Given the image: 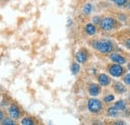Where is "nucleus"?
I'll return each mask as SVG.
<instances>
[{
  "instance_id": "f257e3e1",
  "label": "nucleus",
  "mask_w": 130,
  "mask_h": 125,
  "mask_svg": "<svg viewBox=\"0 0 130 125\" xmlns=\"http://www.w3.org/2000/svg\"><path fill=\"white\" fill-rule=\"evenodd\" d=\"M94 47L101 53H109L112 51V44L108 40H99L95 42Z\"/></svg>"
},
{
  "instance_id": "f03ea898",
  "label": "nucleus",
  "mask_w": 130,
  "mask_h": 125,
  "mask_svg": "<svg viewBox=\"0 0 130 125\" xmlns=\"http://www.w3.org/2000/svg\"><path fill=\"white\" fill-rule=\"evenodd\" d=\"M88 109L92 113H97L102 109V103L96 98H92L88 101Z\"/></svg>"
},
{
  "instance_id": "7ed1b4c3",
  "label": "nucleus",
  "mask_w": 130,
  "mask_h": 125,
  "mask_svg": "<svg viewBox=\"0 0 130 125\" xmlns=\"http://www.w3.org/2000/svg\"><path fill=\"white\" fill-rule=\"evenodd\" d=\"M100 26L103 30L105 31H109L111 29H113L114 26H115V20L111 17H106V18H103L100 22Z\"/></svg>"
},
{
  "instance_id": "20e7f679",
  "label": "nucleus",
  "mask_w": 130,
  "mask_h": 125,
  "mask_svg": "<svg viewBox=\"0 0 130 125\" xmlns=\"http://www.w3.org/2000/svg\"><path fill=\"white\" fill-rule=\"evenodd\" d=\"M109 72L113 77H119L123 74V68L120 64H114L109 67Z\"/></svg>"
},
{
  "instance_id": "39448f33",
  "label": "nucleus",
  "mask_w": 130,
  "mask_h": 125,
  "mask_svg": "<svg viewBox=\"0 0 130 125\" xmlns=\"http://www.w3.org/2000/svg\"><path fill=\"white\" fill-rule=\"evenodd\" d=\"M8 112H9L10 117H11L12 119H14V120H15V119H18V118L20 117V110H19V108L17 107L16 105H14V104H12V105L9 106Z\"/></svg>"
},
{
  "instance_id": "423d86ee",
  "label": "nucleus",
  "mask_w": 130,
  "mask_h": 125,
  "mask_svg": "<svg viewBox=\"0 0 130 125\" xmlns=\"http://www.w3.org/2000/svg\"><path fill=\"white\" fill-rule=\"evenodd\" d=\"M110 59L113 62L117 63V64H120V65L121 64H124V63L126 62V60H125V58L123 56H121L119 54H116V53H113V54L110 55Z\"/></svg>"
},
{
  "instance_id": "0eeeda50",
  "label": "nucleus",
  "mask_w": 130,
  "mask_h": 125,
  "mask_svg": "<svg viewBox=\"0 0 130 125\" xmlns=\"http://www.w3.org/2000/svg\"><path fill=\"white\" fill-rule=\"evenodd\" d=\"M98 82L101 86H107L110 83V78L106 74H100L98 77Z\"/></svg>"
},
{
  "instance_id": "6e6552de",
  "label": "nucleus",
  "mask_w": 130,
  "mask_h": 125,
  "mask_svg": "<svg viewBox=\"0 0 130 125\" xmlns=\"http://www.w3.org/2000/svg\"><path fill=\"white\" fill-rule=\"evenodd\" d=\"M89 93L92 96H97L98 94L100 93V88L97 84L95 83H91L89 86Z\"/></svg>"
},
{
  "instance_id": "1a4fd4ad",
  "label": "nucleus",
  "mask_w": 130,
  "mask_h": 125,
  "mask_svg": "<svg viewBox=\"0 0 130 125\" xmlns=\"http://www.w3.org/2000/svg\"><path fill=\"white\" fill-rule=\"evenodd\" d=\"M87 59V54L84 51H79L76 54V60L79 63H84Z\"/></svg>"
},
{
  "instance_id": "9d476101",
  "label": "nucleus",
  "mask_w": 130,
  "mask_h": 125,
  "mask_svg": "<svg viewBox=\"0 0 130 125\" xmlns=\"http://www.w3.org/2000/svg\"><path fill=\"white\" fill-rule=\"evenodd\" d=\"M114 108L118 111H121V110H124L126 108V103L123 101V100H119L117 101L115 104H114Z\"/></svg>"
},
{
  "instance_id": "9b49d317",
  "label": "nucleus",
  "mask_w": 130,
  "mask_h": 125,
  "mask_svg": "<svg viewBox=\"0 0 130 125\" xmlns=\"http://www.w3.org/2000/svg\"><path fill=\"white\" fill-rule=\"evenodd\" d=\"M85 31L87 32V34H89V35H93L96 32V28H95V26L93 24L89 23V24H87L85 26Z\"/></svg>"
},
{
  "instance_id": "f8f14e48",
  "label": "nucleus",
  "mask_w": 130,
  "mask_h": 125,
  "mask_svg": "<svg viewBox=\"0 0 130 125\" xmlns=\"http://www.w3.org/2000/svg\"><path fill=\"white\" fill-rule=\"evenodd\" d=\"M91 11H92V5H91L90 3L85 4V5H84V7H83V13L88 15V14H90V13H91Z\"/></svg>"
},
{
  "instance_id": "ddd939ff",
  "label": "nucleus",
  "mask_w": 130,
  "mask_h": 125,
  "mask_svg": "<svg viewBox=\"0 0 130 125\" xmlns=\"http://www.w3.org/2000/svg\"><path fill=\"white\" fill-rule=\"evenodd\" d=\"M115 90L118 93H123V92H125V87H124L123 84H121V83L118 82V83L115 84Z\"/></svg>"
},
{
  "instance_id": "4468645a",
  "label": "nucleus",
  "mask_w": 130,
  "mask_h": 125,
  "mask_svg": "<svg viewBox=\"0 0 130 125\" xmlns=\"http://www.w3.org/2000/svg\"><path fill=\"white\" fill-rule=\"evenodd\" d=\"M79 70H80L79 64L78 63H73L72 66H71V72H72V74H74V75L77 74L79 72Z\"/></svg>"
},
{
  "instance_id": "2eb2a0df",
  "label": "nucleus",
  "mask_w": 130,
  "mask_h": 125,
  "mask_svg": "<svg viewBox=\"0 0 130 125\" xmlns=\"http://www.w3.org/2000/svg\"><path fill=\"white\" fill-rule=\"evenodd\" d=\"M107 113H108V115L109 116H111V117H116L117 115H118V110H116L114 107H110L108 111H107Z\"/></svg>"
},
{
  "instance_id": "dca6fc26",
  "label": "nucleus",
  "mask_w": 130,
  "mask_h": 125,
  "mask_svg": "<svg viewBox=\"0 0 130 125\" xmlns=\"http://www.w3.org/2000/svg\"><path fill=\"white\" fill-rule=\"evenodd\" d=\"M21 124H23V125H32V124H34V122H33V120L31 119V118L26 117V118H23V119L21 120Z\"/></svg>"
},
{
  "instance_id": "f3484780",
  "label": "nucleus",
  "mask_w": 130,
  "mask_h": 125,
  "mask_svg": "<svg viewBox=\"0 0 130 125\" xmlns=\"http://www.w3.org/2000/svg\"><path fill=\"white\" fill-rule=\"evenodd\" d=\"M2 123H3V124H5V125H13V124H15L14 119H12L11 117H10V118H6V119H4Z\"/></svg>"
},
{
  "instance_id": "a211bd4d",
  "label": "nucleus",
  "mask_w": 130,
  "mask_h": 125,
  "mask_svg": "<svg viewBox=\"0 0 130 125\" xmlns=\"http://www.w3.org/2000/svg\"><path fill=\"white\" fill-rule=\"evenodd\" d=\"M113 100H114L113 95H108V96H106V97L104 98V101H105V102H111V101H113Z\"/></svg>"
},
{
  "instance_id": "6ab92c4d",
  "label": "nucleus",
  "mask_w": 130,
  "mask_h": 125,
  "mask_svg": "<svg viewBox=\"0 0 130 125\" xmlns=\"http://www.w3.org/2000/svg\"><path fill=\"white\" fill-rule=\"evenodd\" d=\"M127 0H115V3L118 5V6H123L125 3H126Z\"/></svg>"
},
{
  "instance_id": "aec40b11",
  "label": "nucleus",
  "mask_w": 130,
  "mask_h": 125,
  "mask_svg": "<svg viewBox=\"0 0 130 125\" xmlns=\"http://www.w3.org/2000/svg\"><path fill=\"white\" fill-rule=\"evenodd\" d=\"M124 81H125V83H126V84L130 85V74H127V75L125 76V78H124Z\"/></svg>"
},
{
  "instance_id": "412c9836",
  "label": "nucleus",
  "mask_w": 130,
  "mask_h": 125,
  "mask_svg": "<svg viewBox=\"0 0 130 125\" xmlns=\"http://www.w3.org/2000/svg\"><path fill=\"white\" fill-rule=\"evenodd\" d=\"M125 46L127 47L128 49H130V39H127L126 42H125Z\"/></svg>"
},
{
  "instance_id": "4be33fe9",
  "label": "nucleus",
  "mask_w": 130,
  "mask_h": 125,
  "mask_svg": "<svg viewBox=\"0 0 130 125\" xmlns=\"http://www.w3.org/2000/svg\"><path fill=\"white\" fill-rule=\"evenodd\" d=\"M99 19H100V18H99L98 16L94 17V18H93V22H94V23H99Z\"/></svg>"
},
{
  "instance_id": "5701e85b",
  "label": "nucleus",
  "mask_w": 130,
  "mask_h": 125,
  "mask_svg": "<svg viewBox=\"0 0 130 125\" xmlns=\"http://www.w3.org/2000/svg\"><path fill=\"white\" fill-rule=\"evenodd\" d=\"M3 117H4V114H3L2 110L0 109V121H2V120H3Z\"/></svg>"
},
{
  "instance_id": "b1692460",
  "label": "nucleus",
  "mask_w": 130,
  "mask_h": 125,
  "mask_svg": "<svg viewBox=\"0 0 130 125\" xmlns=\"http://www.w3.org/2000/svg\"><path fill=\"white\" fill-rule=\"evenodd\" d=\"M116 124H125V122L124 121H117Z\"/></svg>"
},
{
  "instance_id": "393cba45",
  "label": "nucleus",
  "mask_w": 130,
  "mask_h": 125,
  "mask_svg": "<svg viewBox=\"0 0 130 125\" xmlns=\"http://www.w3.org/2000/svg\"><path fill=\"white\" fill-rule=\"evenodd\" d=\"M128 68H129V70H130V63L128 64Z\"/></svg>"
},
{
  "instance_id": "a878e982",
  "label": "nucleus",
  "mask_w": 130,
  "mask_h": 125,
  "mask_svg": "<svg viewBox=\"0 0 130 125\" xmlns=\"http://www.w3.org/2000/svg\"><path fill=\"white\" fill-rule=\"evenodd\" d=\"M110 1H113V2H115V0H110Z\"/></svg>"
},
{
  "instance_id": "bb28decb",
  "label": "nucleus",
  "mask_w": 130,
  "mask_h": 125,
  "mask_svg": "<svg viewBox=\"0 0 130 125\" xmlns=\"http://www.w3.org/2000/svg\"><path fill=\"white\" fill-rule=\"evenodd\" d=\"M129 7H130V4H129Z\"/></svg>"
}]
</instances>
